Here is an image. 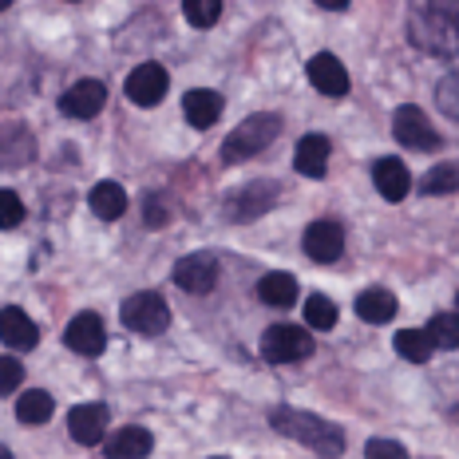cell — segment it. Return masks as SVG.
<instances>
[{
    "label": "cell",
    "mask_w": 459,
    "mask_h": 459,
    "mask_svg": "<svg viewBox=\"0 0 459 459\" xmlns=\"http://www.w3.org/2000/svg\"><path fill=\"white\" fill-rule=\"evenodd\" d=\"M52 408H56L52 396L40 388H32L16 400V420H21V424H48V420H52Z\"/></svg>",
    "instance_id": "cb8c5ba5"
},
{
    "label": "cell",
    "mask_w": 459,
    "mask_h": 459,
    "mask_svg": "<svg viewBox=\"0 0 459 459\" xmlns=\"http://www.w3.org/2000/svg\"><path fill=\"white\" fill-rule=\"evenodd\" d=\"M257 298L273 309H290L298 301V281H293V273H265L257 281Z\"/></svg>",
    "instance_id": "44dd1931"
},
{
    "label": "cell",
    "mask_w": 459,
    "mask_h": 459,
    "mask_svg": "<svg viewBox=\"0 0 459 459\" xmlns=\"http://www.w3.org/2000/svg\"><path fill=\"white\" fill-rule=\"evenodd\" d=\"M0 459H13V452H8V447H0Z\"/></svg>",
    "instance_id": "d590c367"
},
{
    "label": "cell",
    "mask_w": 459,
    "mask_h": 459,
    "mask_svg": "<svg viewBox=\"0 0 459 459\" xmlns=\"http://www.w3.org/2000/svg\"><path fill=\"white\" fill-rule=\"evenodd\" d=\"M277 183H250V186H242V190H234V195L226 198V218L230 222H254V218H262L265 210H270L277 203Z\"/></svg>",
    "instance_id": "8992f818"
},
{
    "label": "cell",
    "mask_w": 459,
    "mask_h": 459,
    "mask_svg": "<svg viewBox=\"0 0 459 459\" xmlns=\"http://www.w3.org/2000/svg\"><path fill=\"white\" fill-rule=\"evenodd\" d=\"M119 317H123V325H127L131 333L159 337V333H167V325H170V309H167V301H162L159 293H135V298L123 301Z\"/></svg>",
    "instance_id": "5b68a950"
},
{
    "label": "cell",
    "mask_w": 459,
    "mask_h": 459,
    "mask_svg": "<svg viewBox=\"0 0 459 459\" xmlns=\"http://www.w3.org/2000/svg\"><path fill=\"white\" fill-rule=\"evenodd\" d=\"M183 111H186V123L198 131L214 127L218 119H222V95L218 91H206V88H195L183 95Z\"/></svg>",
    "instance_id": "2e32d148"
},
{
    "label": "cell",
    "mask_w": 459,
    "mask_h": 459,
    "mask_svg": "<svg viewBox=\"0 0 459 459\" xmlns=\"http://www.w3.org/2000/svg\"><path fill=\"white\" fill-rule=\"evenodd\" d=\"M313 349H317V344H313V337L301 325H273L262 337V352L273 365H298V360L313 357Z\"/></svg>",
    "instance_id": "277c9868"
},
{
    "label": "cell",
    "mask_w": 459,
    "mask_h": 459,
    "mask_svg": "<svg viewBox=\"0 0 459 459\" xmlns=\"http://www.w3.org/2000/svg\"><path fill=\"white\" fill-rule=\"evenodd\" d=\"M408 36L428 56L459 52V0H424L408 21Z\"/></svg>",
    "instance_id": "6da1fadb"
},
{
    "label": "cell",
    "mask_w": 459,
    "mask_h": 459,
    "mask_svg": "<svg viewBox=\"0 0 459 459\" xmlns=\"http://www.w3.org/2000/svg\"><path fill=\"white\" fill-rule=\"evenodd\" d=\"M151 447H155V436L147 428H119L108 444V459H147Z\"/></svg>",
    "instance_id": "ffe728a7"
},
{
    "label": "cell",
    "mask_w": 459,
    "mask_h": 459,
    "mask_svg": "<svg viewBox=\"0 0 459 459\" xmlns=\"http://www.w3.org/2000/svg\"><path fill=\"white\" fill-rule=\"evenodd\" d=\"M372 183H377V190L388 203H400V198L412 190V175H408V167L400 159H380L377 167H372Z\"/></svg>",
    "instance_id": "e0dca14e"
},
{
    "label": "cell",
    "mask_w": 459,
    "mask_h": 459,
    "mask_svg": "<svg viewBox=\"0 0 459 459\" xmlns=\"http://www.w3.org/2000/svg\"><path fill=\"white\" fill-rule=\"evenodd\" d=\"M36 155V143L24 123H4L0 127V167H21Z\"/></svg>",
    "instance_id": "ac0fdd59"
},
{
    "label": "cell",
    "mask_w": 459,
    "mask_h": 459,
    "mask_svg": "<svg viewBox=\"0 0 459 459\" xmlns=\"http://www.w3.org/2000/svg\"><path fill=\"white\" fill-rule=\"evenodd\" d=\"M103 103H108L103 80H80L75 88L60 95V111L68 115V119H95V115L103 111Z\"/></svg>",
    "instance_id": "30bf717a"
},
{
    "label": "cell",
    "mask_w": 459,
    "mask_h": 459,
    "mask_svg": "<svg viewBox=\"0 0 459 459\" xmlns=\"http://www.w3.org/2000/svg\"><path fill=\"white\" fill-rule=\"evenodd\" d=\"M392 131H396V139L404 143V147H412V151H436L439 147L436 127L428 123L424 111L412 108V103H404V108L396 111V119H392Z\"/></svg>",
    "instance_id": "52a82bcc"
},
{
    "label": "cell",
    "mask_w": 459,
    "mask_h": 459,
    "mask_svg": "<svg viewBox=\"0 0 459 459\" xmlns=\"http://www.w3.org/2000/svg\"><path fill=\"white\" fill-rule=\"evenodd\" d=\"M270 428H277L281 436L298 439V444H305V447H313L321 459H341L344 455L341 428L329 424V420H321V416H313V412H301V408H273Z\"/></svg>",
    "instance_id": "7a4b0ae2"
},
{
    "label": "cell",
    "mask_w": 459,
    "mask_h": 459,
    "mask_svg": "<svg viewBox=\"0 0 459 459\" xmlns=\"http://www.w3.org/2000/svg\"><path fill=\"white\" fill-rule=\"evenodd\" d=\"M424 195H455L459 190V162H439L424 175V183H420Z\"/></svg>",
    "instance_id": "4316f807"
},
{
    "label": "cell",
    "mask_w": 459,
    "mask_h": 459,
    "mask_svg": "<svg viewBox=\"0 0 459 459\" xmlns=\"http://www.w3.org/2000/svg\"><path fill=\"white\" fill-rule=\"evenodd\" d=\"M175 285L186 293H210L218 285V257L214 254H186L175 262Z\"/></svg>",
    "instance_id": "ba28073f"
},
{
    "label": "cell",
    "mask_w": 459,
    "mask_h": 459,
    "mask_svg": "<svg viewBox=\"0 0 459 459\" xmlns=\"http://www.w3.org/2000/svg\"><path fill=\"white\" fill-rule=\"evenodd\" d=\"M277 135H281V115L257 111V115H250V119H242V123H238V127L226 135L222 159H226V162H246V159L262 155V151L270 147Z\"/></svg>",
    "instance_id": "3957f363"
},
{
    "label": "cell",
    "mask_w": 459,
    "mask_h": 459,
    "mask_svg": "<svg viewBox=\"0 0 459 459\" xmlns=\"http://www.w3.org/2000/svg\"><path fill=\"white\" fill-rule=\"evenodd\" d=\"M337 317H341L337 305L325 298V293H313V298L305 301V325H309V329H333Z\"/></svg>",
    "instance_id": "83f0119b"
},
{
    "label": "cell",
    "mask_w": 459,
    "mask_h": 459,
    "mask_svg": "<svg viewBox=\"0 0 459 459\" xmlns=\"http://www.w3.org/2000/svg\"><path fill=\"white\" fill-rule=\"evenodd\" d=\"M329 155H333L329 139H325V135H305L298 143V151H293V167H298L301 175H309V178H325Z\"/></svg>",
    "instance_id": "d6986e66"
},
{
    "label": "cell",
    "mask_w": 459,
    "mask_h": 459,
    "mask_svg": "<svg viewBox=\"0 0 459 459\" xmlns=\"http://www.w3.org/2000/svg\"><path fill=\"white\" fill-rule=\"evenodd\" d=\"M0 341L16 352H28V349H36V341H40V329H36V321L28 317L24 309L8 305V309H0Z\"/></svg>",
    "instance_id": "5bb4252c"
},
{
    "label": "cell",
    "mask_w": 459,
    "mask_h": 459,
    "mask_svg": "<svg viewBox=\"0 0 459 459\" xmlns=\"http://www.w3.org/2000/svg\"><path fill=\"white\" fill-rule=\"evenodd\" d=\"M218 459H222V455H218Z\"/></svg>",
    "instance_id": "f35d334b"
},
{
    "label": "cell",
    "mask_w": 459,
    "mask_h": 459,
    "mask_svg": "<svg viewBox=\"0 0 459 459\" xmlns=\"http://www.w3.org/2000/svg\"><path fill=\"white\" fill-rule=\"evenodd\" d=\"M436 344L428 341L424 329H400L396 333V352L404 360H412V365H428V357H432Z\"/></svg>",
    "instance_id": "d4e9b609"
},
{
    "label": "cell",
    "mask_w": 459,
    "mask_h": 459,
    "mask_svg": "<svg viewBox=\"0 0 459 459\" xmlns=\"http://www.w3.org/2000/svg\"><path fill=\"white\" fill-rule=\"evenodd\" d=\"M357 317L368 325H385L396 317V298H392L388 290H365L357 298Z\"/></svg>",
    "instance_id": "7402d4cb"
},
{
    "label": "cell",
    "mask_w": 459,
    "mask_h": 459,
    "mask_svg": "<svg viewBox=\"0 0 459 459\" xmlns=\"http://www.w3.org/2000/svg\"><path fill=\"white\" fill-rule=\"evenodd\" d=\"M305 254L321 265L337 262V257L344 254V230L337 222H313L309 230H305Z\"/></svg>",
    "instance_id": "4fadbf2b"
},
{
    "label": "cell",
    "mask_w": 459,
    "mask_h": 459,
    "mask_svg": "<svg viewBox=\"0 0 459 459\" xmlns=\"http://www.w3.org/2000/svg\"><path fill=\"white\" fill-rule=\"evenodd\" d=\"M183 13L195 28H210L222 16V0H183Z\"/></svg>",
    "instance_id": "f1b7e54d"
},
{
    "label": "cell",
    "mask_w": 459,
    "mask_h": 459,
    "mask_svg": "<svg viewBox=\"0 0 459 459\" xmlns=\"http://www.w3.org/2000/svg\"><path fill=\"white\" fill-rule=\"evenodd\" d=\"M64 341H68V349L80 352V357H100V352L108 349V329H103V321L95 317V313H80V317L68 321Z\"/></svg>",
    "instance_id": "8fae6325"
},
{
    "label": "cell",
    "mask_w": 459,
    "mask_h": 459,
    "mask_svg": "<svg viewBox=\"0 0 459 459\" xmlns=\"http://www.w3.org/2000/svg\"><path fill=\"white\" fill-rule=\"evenodd\" d=\"M143 218H147V226H162L170 218V206L162 203V195H151L147 198V210H143Z\"/></svg>",
    "instance_id": "836d02e7"
},
{
    "label": "cell",
    "mask_w": 459,
    "mask_h": 459,
    "mask_svg": "<svg viewBox=\"0 0 459 459\" xmlns=\"http://www.w3.org/2000/svg\"><path fill=\"white\" fill-rule=\"evenodd\" d=\"M21 218H24L21 195H16V190H0V230L21 226Z\"/></svg>",
    "instance_id": "4dcf8cb0"
},
{
    "label": "cell",
    "mask_w": 459,
    "mask_h": 459,
    "mask_svg": "<svg viewBox=\"0 0 459 459\" xmlns=\"http://www.w3.org/2000/svg\"><path fill=\"white\" fill-rule=\"evenodd\" d=\"M68 432L75 444L95 447L108 432V404H75L68 412Z\"/></svg>",
    "instance_id": "7c38bea8"
},
{
    "label": "cell",
    "mask_w": 459,
    "mask_h": 459,
    "mask_svg": "<svg viewBox=\"0 0 459 459\" xmlns=\"http://www.w3.org/2000/svg\"><path fill=\"white\" fill-rule=\"evenodd\" d=\"M455 301H459V298H455Z\"/></svg>",
    "instance_id": "ab89813d"
},
{
    "label": "cell",
    "mask_w": 459,
    "mask_h": 459,
    "mask_svg": "<svg viewBox=\"0 0 459 459\" xmlns=\"http://www.w3.org/2000/svg\"><path fill=\"white\" fill-rule=\"evenodd\" d=\"M455 420H459V408H455Z\"/></svg>",
    "instance_id": "74e56055"
},
{
    "label": "cell",
    "mask_w": 459,
    "mask_h": 459,
    "mask_svg": "<svg viewBox=\"0 0 459 459\" xmlns=\"http://www.w3.org/2000/svg\"><path fill=\"white\" fill-rule=\"evenodd\" d=\"M436 103H439V111L452 115V119L459 123V68H455V72H447L444 80H439V88H436Z\"/></svg>",
    "instance_id": "f546056e"
},
{
    "label": "cell",
    "mask_w": 459,
    "mask_h": 459,
    "mask_svg": "<svg viewBox=\"0 0 459 459\" xmlns=\"http://www.w3.org/2000/svg\"><path fill=\"white\" fill-rule=\"evenodd\" d=\"M309 80L321 95H344L349 91V72H344V64L329 52H321V56L309 60Z\"/></svg>",
    "instance_id": "9a60e30c"
},
{
    "label": "cell",
    "mask_w": 459,
    "mask_h": 459,
    "mask_svg": "<svg viewBox=\"0 0 459 459\" xmlns=\"http://www.w3.org/2000/svg\"><path fill=\"white\" fill-rule=\"evenodd\" d=\"M365 459H408L404 444H396V439H372L365 447Z\"/></svg>",
    "instance_id": "d6a6232c"
},
{
    "label": "cell",
    "mask_w": 459,
    "mask_h": 459,
    "mask_svg": "<svg viewBox=\"0 0 459 459\" xmlns=\"http://www.w3.org/2000/svg\"><path fill=\"white\" fill-rule=\"evenodd\" d=\"M24 380V368L16 365L13 357H0V396H8V392H16Z\"/></svg>",
    "instance_id": "1f68e13d"
},
{
    "label": "cell",
    "mask_w": 459,
    "mask_h": 459,
    "mask_svg": "<svg viewBox=\"0 0 459 459\" xmlns=\"http://www.w3.org/2000/svg\"><path fill=\"white\" fill-rule=\"evenodd\" d=\"M321 8H333V13H341V8H349V0H317Z\"/></svg>",
    "instance_id": "e575fe53"
},
{
    "label": "cell",
    "mask_w": 459,
    "mask_h": 459,
    "mask_svg": "<svg viewBox=\"0 0 459 459\" xmlns=\"http://www.w3.org/2000/svg\"><path fill=\"white\" fill-rule=\"evenodd\" d=\"M91 210L95 218H103V222H111V218H119L123 210H127V190H123L119 183H100L91 190Z\"/></svg>",
    "instance_id": "603a6c76"
},
{
    "label": "cell",
    "mask_w": 459,
    "mask_h": 459,
    "mask_svg": "<svg viewBox=\"0 0 459 459\" xmlns=\"http://www.w3.org/2000/svg\"><path fill=\"white\" fill-rule=\"evenodd\" d=\"M170 80H167V68L162 64H139L135 72L127 75V100L139 103V108H155L167 95Z\"/></svg>",
    "instance_id": "9c48e42d"
},
{
    "label": "cell",
    "mask_w": 459,
    "mask_h": 459,
    "mask_svg": "<svg viewBox=\"0 0 459 459\" xmlns=\"http://www.w3.org/2000/svg\"><path fill=\"white\" fill-rule=\"evenodd\" d=\"M424 333L436 349H459V313H436Z\"/></svg>",
    "instance_id": "484cf974"
},
{
    "label": "cell",
    "mask_w": 459,
    "mask_h": 459,
    "mask_svg": "<svg viewBox=\"0 0 459 459\" xmlns=\"http://www.w3.org/2000/svg\"><path fill=\"white\" fill-rule=\"evenodd\" d=\"M8 4H13V0H0V13H4V8H8Z\"/></svg>",
    "instance_id": "8d00e7d4"
}]
</instances>
